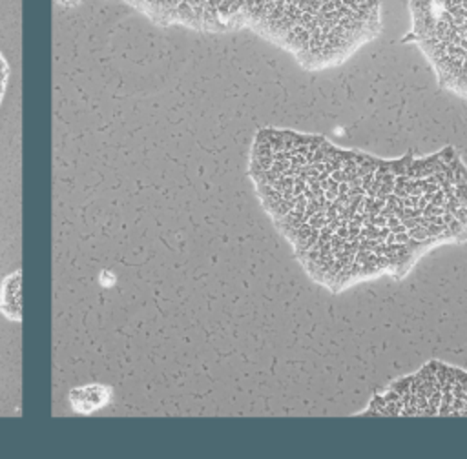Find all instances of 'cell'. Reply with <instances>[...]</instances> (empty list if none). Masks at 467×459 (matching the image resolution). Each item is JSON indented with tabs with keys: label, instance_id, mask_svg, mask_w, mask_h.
Segmentation results:
<instances>
[{
	"label": "cell",
	"instance_id": "obj_3",
	"mask_svg": "<svg viewBox=\"0 0 467 459\" xmlns=\"http://www.w3.org/2000/svg\"><path fill=\"white\" fill-rule=\"evenodd\" d=\"M412 40L429 60L438 84L467 98V0H410Z\"/></svg>",
	"mask_w": 467,
	"mask_h": 459
},
{
	"label": "cell",
	"instance_id": "obj_7",
	"mask_svg": "<svg viewBox=\"0 0 467 459\" xmlns=\"http://www.w3.org/2000/svg\"><path fill=\"white\" fill-rule=\"evenodd\" d=\"M7 78H9V66L4 58V55L0 53V104H2V98H4V93H5Z\"/></svg>",
	"mask_w": 467,
	"mask_h": 459
},
{
	"label": "cell",
	"instance_id": "obj_5",
	"mask_svg": "<svg viewBox=\"0 0 467 459\" xmlns=\"http://www.w3.org/2000/svg\"><path fill=\"white\" fill-rule=\"evenodd\" d=\"M111 397H113V388L109 384H100V382L80 384L71 388L67 393L69 406L78 415H91L102 410L111 403Z\"/></svg>",
	"mask_w": 467,
	"mask_h": 459
},
{
	"label": "cell",
	"instance_id": "obj_1",
	"mask_svg": "<svg viewBox=\"0 0 467 459\" xmlns=\"http://www.w3.org/2000/svg\"><path fill=\"white\" fill-rule=\"evenodd\" d=\"M248 175L299 264L336 293L381 275L403 279L432 248L467 240V166L452 148L381 158L263 128Z\"/></svg>",
	"mask_w": 467,
	"mask_h": 459
},
{
	"label": "cell",
	"instance_id": "obj_2",
	"mask_svg": "<svg viewBox=\"0 0 467 459\" xmlns=\"http://www.w3.org/2000/svg\"><path fill=\"white\" fill-rule=\"evenodd\" d=\"M64 4L73 0H60ZM162 26L250 29L305 69L343 64L381 31L379 0H128Z\"/></svg>",
	"mask_w": 467,
	"mask_h": 459
},
{
	"label": "cell",
	"instance_id": "obj_6",
	"mask_svg": "<svg viewBox=\"0 0 467 459\" xmlns=\"http://www.w3.org/2000/svg\"><path fill=\"white\" fill-rule=\"evenodd\" d=\"M0 313L13 321H22V271L7 273L0 284Z\"/></svg>",
	"mask_w": 467,
	"mask_h": 459
},
{
	"label": "cell",
	"instance_id": "obj_4",
	"mask_svg": "<svg viewBox=\"0 0 467 459\" xmlns=\"http://www.w3.org/2000/svg\"><path fill=\"white\" fill-rule=\"evenodd\" d=\"M467 415V370L432 361L414 375L398 379L361 413Z\"/></svg>",
	"mask_w": 467,
	"mask_h": 459
}]
</instances>
